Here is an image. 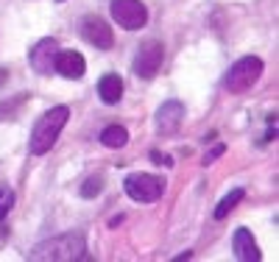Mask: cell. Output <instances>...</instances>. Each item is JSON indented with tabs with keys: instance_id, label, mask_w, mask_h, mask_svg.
<instances>
[{
	"instance_id": "16",
	"label": "cell",
	"mask_w": 279,
	"mask_h": 262,
	"mask_svg": "<svg viewBox=\"0 0 279 262\" xmlns=\"http://www.w3.org/2000/svg\"><path fill=\"white\" fill-rule=\"evenodd\" d=\"M104 193V176H90L84 181V187H81V195L84 198H95V195Z\"/></svg>"
},
{
	"instance_id": "7",
	"label": "cell",
	"mask_w": 279,
	"mask_h": 262,
	"mask_svg": "<svg viewBox=\"0 0 279 262\" xmlns=\"http://www.w3.org/2000/svg\"><path fill=\"white\" fill-rule=\"evenodd\" d=\"M81 37H84L92 47H98V50H109V47L115 45V34H112L109 22L100 20L98 14H87L84 20H81Z\"/></svg>"
},
{
	"instance_id": "4",
	"label": "cell",
	"mask_w": 279,
	"mask_h": 262,
	"mask_svg": "<svg viewBox=\"0 0 279 262\" xmlns=\"http://www.w3.org/2000/svg\"><path fill=\"white\" fill-rule=\"evenodd\" d=\"M126 195L137 204H154L157 198H162L165 193V178L154 176V173H132L123 181Z\"/></svg>"
},
{
	"instance_id": "5",
	"label": "cell",
	"mask_w": 279,
	"mask_h": 262,
	"mask_svg": "<svg viewBox=\"0 0 279 262\" xmlns=\"http://www.w3.org/2000/svg\"><path fill=\"white\" fill-rule=\"evenodd\" d=\"M109 11H112V20L123 31H140L148 22V9L142 0H112Z\"/></svg>"
},
{
	"instance_id": "13",
	"label": "cell",
	"mask_w": 279,
	"mask_h": 262,
	"mask_svg": "<svg viewBox=\"0 0 279 262\" xmlns=\"http://www.w3.org/2000/svg\"><path fill=\"white\" fill-rule=\"evenodd\" d=\"M126 142H129V131L123 126H106L100 131V145L104 148L117 151V148H126Z\"/></svg>"
},
{
	"instance_id": "1",
	"label": "cell",
	"mask_w": 279,
	"mask_h": 262,
	"mask_svg": "<svg viewBox=\"0 0 279 262\" xmlns=\"http://www.w3.org/2000/svg\"><path fill=\"white\" fill-rule=\"evenodd\" d=\"M67 117H70L67 106H53V109H47L45 115L34 123L31 140H28V151H31L34 156H42V153L50 151V148L56 145L62 128L67 126Z\"/></svg>"
},
{
	"instance_id": "19",
	"label": "cell",
	"mask_w": 279,
	"mask_h": 262,
	"mask_svg": "<svg viewBox=\"0 0 279 262\" xmlns=\"http://www.w3.org/2000/svg\"><path fill=\"white\" fill-rule=\"evenodd\" d=\"M151 159H154V165H173V159L170 156H165V153H159V151H151Z\"/></svg>"
},
{
	"instance_id": "20",
	"label": "cell",
	"mask_w": 279,
	"mask_h": 262,
	"mask_svg": "<svg viewBox=\"0 0 279 262\" xmlns=\"http://www.w3.org/2000/svg\"><path fill=\"white\" fill-rule=\"evenodd\" d=\"M6 81H9V70H6V67H0V87H3Z\"/></svg>"
},
{
	"instance_id": "17",
	"label": "cell",
	"mask_w": 279,
	"mask_h": 262,
	"mask_svg": "<svg viewBox=\"0 0 279 262\" xmlns=\"http://www.w3.org/2000/svg\"><path fill=\"white\" fill-rule=\"evenodd\" d=\"M11 206H14V190L0 187V220L11 212Z\"/></svg>"
},
{
	"instance_id": "12",
	"label": "cell",
	"mask_w": 279,
	"mask_h": 262,
	"mask_svg": "<svg viewBox=\"0 0 279 262\" xmlns=\"http://www.w3.org/2000/svg\"><path fill=\"white\" fill-rule=\"evenodd\" d=\"M98 95H100V100H104L106 106L120 103V98H123V78L117 73H106L104 78L98 81Z\"/></svg>"
},
{
	"instance_id": "9",
	"label": "cell",
	"mask_w": 279,
	"mask_h": 262,
	"mask_svg": "<svg viewBox=\"0 0 279 262\" xmlns=\"http://www.w3.org/2000/svg\"><path fill=\"white\" fill-rule=\"evenodd\" d=\"M56 50H59V42L53 37H45L34 45V50L28 53V64L34 67V73L39 75H50L53 70V59H56Z\"/></svg>"
},
{
	"instance_id": "8",
	"label": "cell",
	"mask_w": 279,
	"mask_h": 262,
	"mask_svg": "<svg viewBox=\"0 0 279 262\" xmlns=\"http://www.w3.org/2000/svg\"><path fill=\"white\" fill-rule=\"evenodd\" d=\"M53 73H59L67 81H79V78H84V73H87V62H84V56L75 53V50H56Z\"/></svg>"
},
{
	"instance_id": "21",
	"label": "cell",
	"mask_w": 279,
	"mask_h": 262,
	"mask_svg": "<svg viewBox=\"0 0 279 262\" xmlns=\"http://www.w3.org/2000/svg\"><path fill=\"white\" fill-rule=\"evenodd\" d=\"M59 3H64V0H59Z\"/></svg>"
},
{
	"instance_id": "11",
	"label": "cell",
	"mask_w": 279,
	"mask_h": 262,
	"mask_svg": "<svg viewBox=\"0 0 279 262\" xmlns=\"http://www.w3.org/2000/svg\"><path fill=\"white\" fill-rule=\"evenodd\" d=\"M232 251L240 262H260L263 259V254H260V248H257V240L251 237L248 229H237L232 234Z\"/></svg>"
},
{
	"instance_id": "14",
	"label": "cell",
	"mask_w": 279,
	"mask_h": 262,
	"mask_svg": "<svg viewBox=\"0 0 279 262\" xmlns=\"http://www.w3.org/2000/svg\"><path fill=\"white\" fill-rule=\"evenodd\" d=\"M243 198H246V190H243V187H235L229 195H223V198H221V204L215 206V220H223V218L229 215V212L235 209L237 204H240Z\"/></svg>"
},
{
	"instance_id": "2",
	"label": "cell",
	"mask_w": 279,
	"mask_h": 262,
	"mask_svg": "<svg viewBox=\"0 0 279 262\" xmlns=\"http://www.w3.org/2000/svg\"><path fill=\"white\" fill-rule=\"evenodd\" d=\"M87 251V240L84 234H59L53 240H45L28 254L31 262H73V259H84Z\"/></svg>"
},
{
	"instance_id": "10",
	"label": "cell",
	"mask_w": 279,
	"mask_h": 262,
	"mask_svg": "<svg viewBox=\"0 0 279 262\" xmlns=\"http://www.w3.org/2000/svg\"><path fill=\"white\" fill-rule=\"evenodd\" d=\"M185 123V103L182 100H165L157 109V131L159 134H176Z\"/></svg>"
},
{
	"instance_id": "6",
	"label": "cell",
	"mask_w": 279,
	"mask_h": 262,
	"mask_svg": "<svg viewBox=\"0 0 279 262\" xmlns=\"http://www.w3.org/2000/svg\"><path fill=\"white\" fill-rule=\"evenodd\" d=\"M162 62H165V47H162V42L148 39V42L140 45L137 56H134V75L142 78V81H151L154 75L162 70Z\"/></svg>"
},
{
	"instance_id": "18",
	"label": "cell",
	"mask_w": 279,
	"mask_h": 262,
	"mask_svg": "<svg viewBox=\"0 0 279 262\" xmlns=\"http://www.w3.org/2000/svg\"><path fill=\"white\" fill-rule=\"evenodd\" d=\"M223 153H226V145H223V142H221V145L210 148V151L204 153V162H201V165H212V162H215V159H221Z\"/></svg>"
},
{
	"instance_id": "15",
	"label": "cell",
	"mask_w": 279,
	"mask_h": 262,
	"mask_svg": "<svg viewBox=\"0 0 279 262\" xmlns=\"http://www.w3.org/2000/svg\"><path fill=\"white\" fill-rule=\"evenodd\" d=\"M26 100H28L26 92H20L17 98H11V100H3V103H0V123H3V120H14V117H17V109H20Z\"/></svg>"
},
{
	"instance_id": "3",
	"label": "cell",
	"mask_w": 279,
	"mask_h": 262,
	"mask_svg": "<svg viewBox=\"0 0 279 262\" xmlns=\"http://www.w3.org/2000/svg\"><path fill=\"white\" fill-rule=\"evenodd\" d=\"M263 67H265L263 59H257V56H243V59H237L232 67H229L226 78H223V87H226L232 95L246 92V89H251V87L260 81Z\"/></svg>"
}]
</instances>
